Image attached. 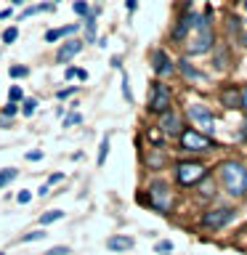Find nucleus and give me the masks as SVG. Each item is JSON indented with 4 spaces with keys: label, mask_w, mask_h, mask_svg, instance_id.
<instances>
[{
    "label": "nucleus",
    "mask_w": 247,
    "mask_h": 255,
    "mask_svg": "<svg viewBox=\"0 0 247 255\" xmlns=\"http://www.w3.org/2000/svg\"><path fill=\"white\" fill-rule=\"evenodd\" d=\"M213 11L207 8L205 13H194V24H191V35L186 37V53L191 56H202L207 53L210 48L215 45V37H213Z\"/></svg>",
    "instance_id": "obj_1"
},
{
    "label": "nucleus",
    "mask_w": 247,
    "mask_h": 255,
    "mask_svg": "<svg viewBox=\"0 0 247 255\" xmlns=\"http://www.w3.org/2000/svg\"><path fill=\"white\" fill-rule=\"evenodd\" d=\"M218 181L229 197H247V165L237 162V159H223L218 165Z\"/></svg>",
    "instance_id": "obj_2"
},
{
    "label": "nucleus",
    "mask_w": 247,
    "mask_h": 255,
    "mask_svg": "<svg viewBox=\"0 0 247 255\" xmlns=\"http://www.w3.org/2000/svg\"><path fill=\"white\" fill-rule=\"evenodd\" d=\"M149 207L151 210H157V213H167L170 210V205H173V191H170V183H165L162 178H154V181H149Z\"/></svg>",
    "instance_id": "obj_3"
},
{
    "label": "nucleus",
    "mask_w": 247,
    "mask_h": 255,
    "mask_svg": "<svg viewBox=\"0 0 247 255\" xmlns=\"http://www.w3.org/2000/svg\"><path fill=\"white\" fill-rule=\"evenodd\" d=\"M234 215L237 210L234 207H210V210H205L202 213V218H199V226L207 229V231H221V229H226L231 221H234Z\"/></svg>",
    "instance_id": "obj_4"
},
{
    "label": "nucleus",
    "mask_w": 247,
    "mask_h": 255,
    "mask_svg": "<svg viewBox=\"0 0 247 255\" xmlns=\"http://www.w3.org/2000/svg\"><path fill=\"white\" fill-rule=\"evenodd\" d=\"M205 175H207V167L202 162H197V159H183V162L175 165V181L181 186H197Z\"/></svg>",
    "instance_id": "obj_5"
},
{
    "label": "nucleus",
    "mask_w": 247,
    "mask_h": 255,
    "mask_svg": "<svg viewBox=\"0 0 247 255\" xmlns=\"http://www.w3.org/2000/svg\"><path fill=\"white\" fill-rule=\"evenodd\" d=\"M173 109V93L162 80H154L151 83V96H149V112L151 115H165V112Z\"/></svg>",
    "instance_id": "obj_6"
},
{
    "label": "nucleus",
    "mask_w": 247,
    "mask_h": 255,
    "mask_svg": "<svg viewBox=\"0 0 247 255\" xmlns=\"http://www.w3.org/2000/svg\"><path fill=\"white\" fill-rule=\"evenodd\" d=\"M178 143H181L183 151H210V149H215V141L210 138V135L199 133V130H194V128L181 130Z\"/></svg>",
    "instance_id": "obj_7"
},
{
    "label": "nucleus",
    "mask_w": 247,
    "mask_h": 255,
    "mask_svg": "<svg viewBox=\"0 0 247 255\" xmlns=\"http://www.w3.org/2000/svg\"><path fill=\"white\" fill-rule=\"evenodd\" d=\"M186 115L189 120L199 128V133H205V135H213L215 130V117H213V109L207 107V104H189V109H186Z\"/></svg>",
    "instance_id": "obj_8"
},
{
    "label": "nucleus",
    "mask_w": 247,
    "mask_h": 255,
    "mask_svg": "<svg viewBox=\"0 0 247 255\" xmlns=\"http://www.w3.org/2000/svg\"><path fill=\"white\" fill-rule=\"evenodd\" d=\"M149 64H151V72H154L157 77H170L175 72V61H170V56H167L162 48H154V51L149 53Z\"/></svg>",
    "instance_id": "obj_9"
},
{
    "label": "nucleus",
    "mask_w": 247,
    "mask_h": 255,
    "mask_svg": "<svg viewBox=\"0 0 247 255\" xmlns=\"http://www.w3.org/2000/svg\"><path fill=\"white\" fill-rule=\"evenodd\" d=\"M83 40H77V37H72V40H64V43L59 45V51H56V64H69L75 56L83 51Z\"/></svg>",
    "instance_id": "obj_10"
},
{
    "label": "nucleus",
    "mask_w": 247,
    "mask_h": 255,
    "mask_svg": "<svg viewBox=\"0 0 247 255\" xmlns=\"http://www.w3.org/2000/svg\"><path fill=\"white\" fill-rule=\"evenodd\" d=\"M191 24H194V11H183V13L178 16V21H175V27L170 29V37L175 40V43L186 40L189 32H191Z\"/></svg>",
    "instance_id": "obj_11"
},
{
    "label": "nucleus",
    "mask_w": 247,
    "mask_h": 255,
    "mask_svg": "<svg viewBox=\"0 0 247 255\" xmlns=\"http://www.w3.org/2000/svg\"><path fill=\"white\" fill-rule=\"evenodd\" d=\"M159 130H162L165 135H181L183 130V123L178 117V112H165V115H159Z\"/></svg>",
    "instance_id": "obj_12"
},
{
    "label": "nucleus",
    "mask_w": 247,
    "mask_h": 255,
    "mask_svg": "<svg viewBox=\"0 0 247 255\" xmlns=\"http://www.w3.org/2000/svg\"><path fill=\"white\" fill-rule=\"evenodd\" d=\"M133 245H135L133 237H127V234H115L107 239V250H112V253H127Z\"/></svg>",
    "instance_id": "obj_13"
},
{
    "label": "nucleus",
    "mask_w": 247,
    "mask_h": 255,
    "mask_svg": "<svg viewBox=\"0 0 247 255\" xmlns=\"http://www.w3.org/2000/svg\"><path fill=\"white\" fill-rule=\"evenodd\" d=\"M221 104L229 109H239V88H234V85L221 88Z\"/></svg>",
    "instance_id": "obj_14"
},
{
    "label": "nucleus",
    "mask_w": 247,
    "mask_h": 255,
    "mask_svg": "<svg viewBox=\"0 0 247 255\" xmlns=\"http://www.w3.org/2000/svg\"><path fill=\"white\" fill-rule=\"evenodd\" d=\"M77 32V24H67V27H56V29H48L45 32V43H56L61 37H69Z\"/></svg>",
    "instance_id": "obj_15"
},
{
    "label": "nucleus",
    "mask_w": 247,
    "mask_h": 255,
    "mask_svg": "<svg viewBox=\"0 0 247 255\" xmlns=\"http://www.w3.org/2000/svg\"><path fill=\"white\" fill-rule=\"evenodd\" d=\"M175 64H178V69H181L183 77H189V80H205V72H199L194 64H189V59H181V61H175Z\"/></svg>",
    "instance_id": "obj_16"
},
{
    "label": "nucleus",
    "mask_w": 247,
    "mask_h": 255,
    "mask_svg": "<svg viewBox=\"0 0 247 255\" xmlns=\"http://www.w3.org/2000/svg\"><path fill=\"white\" fill-rule=\"evenodd\" d=\"M83 21H85L83 24V29H85V40H83V43H96V13L85 16Z\"/></svg>",
    "instance_id": "obj_17"
},
{
    "label": "nucleus",
    "mask_w": 247,
    "mask_h": 255,
    "mask_svg": "<svg viewBox=\"0 0 247 255\" xmlns=\"http://www.w3.org/2000/svg\"><path fill=\"white\" fill-rule=\"evenodd\" d=\"M53 8H56V3H40V5H29V8H24V11H21V16H19V21L21 19H29V16H35V13H40V11H53Z\"/></svg>",
    "instance_id": "obj_18"
},
{
    "label": "nucleus",
    "mask_w": 247,
    "mask_h": 255,
    "mask_svg": "<svg viewBox=\"0 0 247 255\" xmlns=\"http://www.w3.org/2000/svg\"><path fill=\"white\" fill-rule=\"evenodd\" d=\"M64 218V210H48V213H43L40 215V226H51V223H59Z\"/></svg>",
    "instance_id": "obj_19"
},
{
    "label": "nucleus",
    "mask_w": 247,
    "mask_h": 255,
    "mask_svg": "<svg viewBox=\"0 0 247 255\" xmlns=\"http://www.w3.org/2000/svg\"><path fill=\"white\" fill-rule=\"evenodd\" d=\"M107 154H109V135H104L101 143H99V157H96V165H99V167L107 162Z\"/></svg>",
    "instance_id": "obj_20"
},
{
    "label": "nucleus",
    "mask_w": 247,
    "mask_h": 255,
    "mask_svg": "<svg viewBox=\"0 0 247 255\" xmlns=\"http://www.w3.org/2000/svg\"><path fill=\"white\" fill-rule=\"evenodd\" d=\"M16 175H19V170H16V167H3V170H0V189L8 186V183H11Z\"/></svg>",
    "instance_id": "obj_21"
},
{
    "label": "nucleus",
    "mask_w": 247,
    "mask_h": 255,
    "mask_svg": "<svg viewBox=\"0 0 247 255\" xmlns=\"http://www.w3.org/2000/svg\"><path fill=\"white\" fill-rule=\"evenodd\" d=\"M45 229H35V231H27V234L21 237V242L24 245H29V242H40V239H45Z\"/></svg>",
    "instance_id": "obj_22"
},
{
    "label": "nucleus",
    "mask_w": 247,
    "mask_h": 255,
    "mask_svg": "<svg viewBox=\"0 0 247 255\" xmlns=\"http://www.w3.org/2000/svg\"><path fill=\"white\" fill-rule=\"evenodd\" d=\"M35 109H37V99H24L21 101V117H32L35 115Z\"/></svg>",
    "instance_id": "obj_23"
},
{
    "label": "nucleus",
    "mask_w": 247,
    "mask_h": 255,
    "mask_svg": "<svg viewBox=\"0 0 247 255\" xmlns=\"http://www.w3.org/2000/svg\"><path fill=\"white\" fill-rule=\"evenodd\" d=\"M72 8H75V13H77V16H83V19L93 13V8L88 5V0H75V5H72Z\"/></svg>",
    "instance_id": "obj_24"
},
{
    "label": "nucleus",
    "mask_w": 247,
    "mask_h": 255,
    "mask_svg": "<svg viewBox=\"0 0 247 255\" xmlns=\"http://www.w3.org/2000/svg\"><path fill=\"white\" fill-rule=\"evenodd\" d=\"M197 186H199V194H202V197H213V194H215V186L210 183V178H207V175L197 183Z\"/></svg>",
    "instance_id": "obj_25"
},
{
    "label": "nucleus",
    "mask_w": 247,
    "mask_h": 255,
    "mask_svg": "<svg viewBox=\"0 0 247 255\" xmlns=\"http://www.w3.org/2000/svg\"><path fill=\"white\" fill-rule=\"evenodd\" d=\"M80 91V85H69V88H61V91H56V99L59 101H67V99H72Z\"/></svg>",
    "instance_id": "obj_26"
},
{
    "label": "nucleus",
    "mask_w": 247,
    "mask_h": 255,
    "mask_svg": "<svg viewBox=\"0 0 247 255\" xmlns=\"http://www.w3.org/2000/svg\"><path fill=\"white\" fill-rule=\"evenodd\" d=\"M8 101H11V104L24 101V91H21V85H11V88H8Z\"/></svg>",
    "instance_id": "obj_27"
},
{
    "label": "nucleus",
    "mask_w": 247,
    "mask_h": 255,
    "mask_svg": "<svg viewBox=\"0 0 247 255\" xmlns=\"http://www.w3.org/2000/svg\"><path fill=\"white\" fill-rule=\"evenodd\" d=\"M64 77H67V80H75V77H80V80H83V83H85V80H88V72H85V69H75V67H67V72H64Z\"/></svg>",
    "instance_id": "obj_28"
},
{
    "label": "nucleus",
    "mask_w": 247,
    "mask_h": 255,
    "mask_svg": "<svg viewBox=\"0 0 247 255\" xmlns=\"http://www.w3.org/2000/svg\"><path fill=\"white\" fill-rule=\"evenodd\" d=\"M16 37H19V27H8V29L3 32V43H5V45L16 43Z\"/></svg>",
    "instance_id": "obj_29"
},
{
    "label": "nucleus",
    "mask_w": 247,
    "mask_h": 255,
    "mask_svg": "<svg viewBox=\"0 0 247 255\" xmlns=\"http://www.w3.org/2000/svg\"><path fill=\"white\" fill-rule=\"evenodd\" d=\"M123 96L127 104H133V93H130V80H127V72H123Z\"/></svg>",
    "instance_id": "obj_30"
},
{
    "label": "nucleus",
    "mask_w": 247,
    "mask_h": 255,
    "mask_svg": "<svg viewBox=\"0 0 247 255\" xmlns=\"http://www.w3.org/2000/svg\"><path fill=\"white\" fill-rule=\"evenodd\" d=\"M8 72H11V77H13V80H19V77H27V75H29V69H27V67H21V64H13V67L8 69Z\"/></svg>",
    "instance_id": "obj_31"
},
{
    "label": "nucleus",
    "mask_w": 247,
    "mask_h": 255,
    "mask_svg": "<svg viewBox=\"0 0 247 255\" xmlns=\"http://www.w3.org/2000/svg\"><path fill=\"white\" fill-rule=\"evenodd\" d=\"M157 253H159V255H165V253L170 255V253H173V242H170V239H162V242H157Z\"/></svg>",
    "instance_id": "obj_32"
},
{
    "label": "nucleus",
    "mask_w": 247,
    "mask_h": 255,
    "mask_svg": "<svg viewBox=\"0 0 247 255\" xmlns=\"http://www.w3.org/2000/svg\"><path fill=\"white\" fill-rule=\"evenodd\" d=\"M43 255H69V247H64V245H56V247H51V250H45Z\"/></svg>",
    "instance_id": "obj_33"
},
{
    "label": "nucleus",
    "mask_w": 247,
    "mask_h": 255,
    "mask_svg": "<svg viewBox=\"0 0 247 255\" xmlns=\"http://www.w3.org/2000/svg\"><path fill=\"white\" fill-rule=\"evenodd\" d=\"M239 43L247 48V19H242V24H239Z\"/></svg>",
    "instance_id": "obj_34"
},
{
    "label": "nucleus",
    "mask_w": 247,
    "mask_h": 255,
    "mask_svg": "<svg viewBox=\"0 0 247 255\" xmlns=\"http://www.w3.org/2000/svg\"><path fill=\"white\" fill-rule=\"evenodd\" d=\"M16 112H19V107H16V104H11V101H8V104H5V107H3V117L8 120V117H13V115H16Z\"/></svg>",
    "instance_id": "obj_35"
},
{
    "label": "nucleus",
    "mask_w": 247,
    "mask_h": 255,
    "mask_svg": "<svg viewBox=\"0 0 247 255\" xmlns=\"http://www.w3.org/2000/svg\"><path fill=\"white\" fill-rule=\"evenodd\" d=\"M239 109H245L247 112V85L239 91Z\"/></svg>",
    "instance_id": "obj_36"
},
{
    "label": "nucleus",
    "mask_w": 247,
    "mask_h": 255,
    "mask_svg": "<svg viewBox=\"0 0 247 255\" xmlns=\"http://www.w3.org/2000/svg\"><path fill=\"white\" fill-rule=\"evenodd\" d=\"M80 120H83V117H80V115H77V112H75V115H69L67 120H64V128H69V125H77V123H80Z\"/></svg>",
    "instance_id": "obj_37"
},
{
    "label": "nucleus",
    "mask_w": 247,
    "mask_h": 255,
    "mask_svg": "<svg viewBox=\"0 0 247 255\" xmlns=\"http://www.w3.org/2000/svg\"><path fill=\"white\" fill-rule=\"evenodd\" d=\"M16 199H19V205H27L32 199V194H29V191H19V197H16Z\"/></svg>",
    "instance_id": "obj_38"
},
{
    "label": "nucleus",
    "mask_w": 247,
    "mask_h": 255,
    "mask_svg": "<svg viewBox=\"0 0 247 255\" xmlns=\"http://www.w3.org/2000/svg\"><path fill=\"white\" fill-rule=\"evenodd\" d=\"M27 159L29 162H37V159H43V151H27Z\"/></svg>",
    "instance_id": "obj_39"
},
{
    "label": "nucleus",
    "mask_w": 247,
    "mask_h": 255,
    "mask_svg": "<svg viewBox=\"0 0 247 255\" xmlns=\"http://www.w3.org/2000/svg\"><path fill=\"white\" fill-rule=\"evenodd\" d=\"M125 8H127V11H135V8H138V0H125Z\"/></svg>",
    "instance_id": "obj_40"
},
{
    "label": "nucleus",
    "mask_w": 247,
    "mask_h": 255,
    "mask_svg": "<svg viewBox=\"0 0 247 255\" xmlns=\"http://www.w3.org/2000/svg\"><path fill=\"white\" fill-rule=\"evenodd\" d=\"M59 181H64V173H53L51 178H48V183H59Z\"/></svg>",
    "instance_id": "obj_41"
},
{
    "label": "nucleus",
    "mask_w": 247,
    "mask_h": 255,
    "mask_svg": "<svg viewBox=\"0 0 247 255\" xmlns=\"http://www.w3.org/2000/svg\"><path fill=\"white\" fill-rule=\"evenodd\" d=\"M112 67H115V69H123V59H120V56H115V59H112Z\"/></svg>",
    "instance_id": "obj_42"
},
{
    "label": "nucleus",
    "mask_w": 247,
    "mask_h": 255,
    "mask_svg": "<svg viewBox=\"0 0 247 255\" xmlns=\"http://www.w3.org/2000/svg\"><path fill=\"white\" fill-rule=\"evenodd\" d=\"M242 138H247V117L242 120Z\"/></svg>",
    "instance_id": "obj_43"
},
{
    "label": "nucleus",
    "mask_w": 247,
    "mask_h": 255,
    "mask_svg": "<svg viewBox=\"0 0 247 255\" xmlns=\"http://www.w3.org/2000/svg\"><path fill=\"white\" fill-rule=\"evenodd\" d=\"M11 3H13V5H24V0H11Z\"/></svg>",
    "instance_id": "obj_44"
},
{
    "label": "nucleus",
    "mask_w": 247,
    "mask_h": 255,
    "mask_svg": "<svg viewBox=\"0 0 247 255\" xmlns=\"http://www.w3.org/2000/svg\"><path fill=\"white\" fill-rule=\"evenodd\" d=\"M245 8H247V0H245Z\"/></svg>",
    "instance_id": "obj_45"
},
{
    "label": "nucleus",
    "mask_w": 247,
    "mask_h": 255,
    "mask_svg": "<svg viewBox=\"0 0 247 255\" xmlns=\"http://www.w3.org/2000/svg\"><path fill=\"white\" fill-rule=\"evenodd\" d=\"M99 3H104V0H99Z\"/></svg>",
    "instance_id": "obj_46"
},
{
    "label": "nucleus",
    "mask_w": 247,
    "mask_h": 255,
    "mask_svg": "<svg viewBox=\"0 0 247 255\" xmlns=\"http://www.w3.org/2000/svg\"><path fill=\"white\" fill-rule=\"evenodd\" d=\"M0 255H3V253H0Z\"/></svg>",
    "instance_id": "obj_47"
}]
</instances>
